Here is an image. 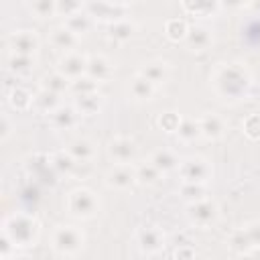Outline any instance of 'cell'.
<instances>
[{
  "mask_svg": "<svg viewBox=\"0 0 260 260\" xmlns=\"http://www.w3.org/2000/svg\"><path fill=\"white\" fill-rule=\"evenodd\" d=\"M209 81L223 100H244L252 87V75L240 63H217Z\"/></svg>",
  "mask_w": 260,
  "mask_h": 260,
  "instance_id": "1",
  "label": "cell"
},
{
  "mask_svg": "<svg viewBox=\"0 0 260 260\" xmlns=\"http://www.w3.org/2000/svg\"><path fill=\"white\" fill-rule=\"evenodd\" d=\"M2 232L18 248H30V246L37 244V240L41 236V223L32 215H28L24 211H14V213L4 217Z\"/></svg>",
  "mask_w": 260,
  "mask_h": 260,
  "instance_id": "2",
  "label": "cell"
},
{
  "mask_svg": "<svg viewBox=\"0 0 260 260\" xmlns=\"http://www.w3.org/2000/svg\"><path fill=\"white\" fill-rule=\"evenodd\" d=\"M85 246V234L73 223H59L51 232V248L57 256H77Z\"/></svg>",
  "mask_w": 260,
  "mask_h": 260,
  "instance_id": "3",
  "label": "cell"
},
{
  "mask_svg": "<svg viewBox=\"0 0 260 260\" xmlns=\"http://www.w3.org/2000/svg\"><path fill=\"white\" fill-rule=\"evenodd\" d=\"M65 209L73 219L85 221V219H93L100 213V199L98 195L87 189V187H77L67 195L65 201Z\"/></svg>",
  "mask_w": 260,
  "mask_h": 260,
  "instance_id": "4",
  "label": "cell"
},
{
  "mask_svg": "<svg viewBox=\"0 0 260 260\" xmlns=\"http://www.w3.org/2000/svg\"><path fill=\"white\" fill-rule=\"evenodd\" d=\"M177 173H179L183 183H207L213 175V167L207 158L193 154V156H187L179 162Z\"/></svg>",
  "mask_w": 260,
  "mask_h": 260,
  "instance_id": "5",
  "label": "cell"
},
{
  "mask_svg": "<svg viewBox=\"0 0 260 260\" xmlns=\"http://www.w3.org/2000/svg\"><path fill=\"white\" fill-rule=\"evenodd\" d=\"M134 244L140 254L154 256L165 248V234L156 225H142L134 232Z\"/></svg>",
  "mask_w": 260,
  "mask_h": 260,
  "instance_id": "6",
  "label": "cell"
},
{
  "mask_svg": "<svg viewBox=\"0 0 260 260\" xmlns=\"http://www.w3.org/2000/svg\"><path fill=\"white\" fill-rule=\"evenodd\" d=\"M187 217L195 228H209V225H213L217 221L219 209L211 199L203 197V199L191 201L187 205Z\"/></svg>",
  "mask_w": 260,
  "mask_h": 260,
  "instance_id": "7",
  "label": "cell"
},
{
  "mask_svg": "<svg viewBox=\"0 0 260 260\" xmlns=\"http://www.w3.org/2000/svg\"><path fill=\"white\" fill-rule=\"evenodd\" d=\"M136 167L132 162H114L106 173V185L114 191H128L136 185Z\"/></svg>",
  "mask_w": 260,
  "mask_h": 260,
  "instance_id": "8",
  "label": "cell"
},
{
  "mask_svg": "<svg viewBox=\"0 0 260 260\" xmlns=\"http://www.w3.org/2000/svg\"><path fill=\"white\" fill-rule=\"evenodd\" d=\"M87 59L89 57H85L77 49L75 51H67L57 61V71H61L65 77H69L73 81V79H77V77H81V75L87 73Z\"/></svg>",
  "mask_w": 260,
  "mask_h": 260,
  "instance_id": "9",
  "label": "cell"
},
{
  "mask_svg": "<svg viewBox=\"0 0 260 260\" xmlns=\"http://www.w3.org/2000/svg\"><path fill=\"white\" fill-rule=\"evenodd\" d=\"M8 49L10 53L35 55L39 51V37L35 30H14L8 35Z\"/></svg>",
  "mask_w": 260,
  "mask_h": 260,
  "instance_id": "10",
  "label": "cell"
},
{
  "mask_svg": "<svg viewBox=\"0 0 260 260\" xmlns=\"http://www.w3.org/2000/svg\"><path fill=\"white\" fill-rule=\"evenodd\" d=\"M136 144L128 136H116L108 142V154L114 162H134L136 158Z\"/></svg>",
  "mask_w": 260,
  "mask_h": 260,
  "instance_id": "11",
  "label": "cell"
},
{
  "mask_svg": "<svg viewBox=\"0 0 260 260\" xmlns=\"http://www.w3.org/2000/svg\"><path fill=\"white\" fill-rule=\"evenodd\" d=\"M79 120H81V114L71 106H59L55 112L49 114V122L55 130L63 132V130H75L79 126Z\"/></svg>",
  "mask_w": 260,
  "mask_h": 260,
  "instance_id": "12",
  "label": "cell"
},
{
  "mask_svg": "<svg viewBox=\"0 0 260 260\" xmlns=\"http://www.w3.org/2000/svg\"><path fill=\"white\" fill-rule=\"evenodd\" d=\"M87 12L95 18V20H108V22H116L120 18H124L126 14V6H120L112 0H98L93 4L87 6Z\"/></svg>",
  "mask_w": 260,
  "mask_h": 260,
  "instance_id": "13",
  "label": "cell"
},
{
  "mask_svg": "<svg viewBox=\"0 0 260 260\" xmlns=\"http://www.w3.org/2000/svg\"><path fill=\"white\" fill-rule=\"evenodd\" d=\"M197 120H199L201 136L207 138V140H219V138L225 134V130H228L225 120H223L219 114H215V112H207V114H203V116L197 118Z\"/></svg>",
  "mask_w": 260,
  "mask_h": 260,
  "instance_id": "14",
  "label": "cell"
},
{
  "mask_svg": "<svg viewBox=\"0 0 260 260\" xmlns=\"http://www.w3.org/2000/svg\"><path fill=\"white\" fill-rule=\"evenodd\" d=\"M79 39H81V37H77V35H75L69 26H65V24L55 26V28L49 32V43H51L57 51H61V53L75 51L77 45H79Z\"/></svg>",
  "mask_w": 260,
  "mask_h": 260,
  "instance_id": "15",
  "label": "cell"
},
{
  "mask_svg": "<svg viewBox=\"0 0 260 260\" xmlns=\"http://www.w3.org/2000/svg\"><path fill=\"white\" fill-rule=\"evenodd\" d=\"M126 91L134 102H148V100H152V95L156 91V85L150 79H146L142 73H136L132 79H128Z\"/></svg>",
  "mask_w": 260,
  "mask_h": 260,
  "instance_id": "16",
  "label": "cell"
},
{
  "mask_svg": "<svg viewBox=\"0 0 260 260\" xmlns=\"http://www.w3.org/2000/svg\"><path fill=\"white\" fill-rule=\"evenodd\" d=\"M73 108L81 114V116H95L102 112L104 108V98L98 91H89V93H79L73 98Z\"/></svg>",
  "mask_w": 260,
  "mask_h": 260,
  "instance_id": "17",
  "label": "cell"
},
{
  "mask_svg": "<svg viewBox=\"0 0 260 260\" xmlns=\"http://www.w3.org/2000/svg\"><path fill=\"white\" fill-rule=\"evenodd\" d=\"M138 73H142L146 79H150V81L158 87V85H162V83L169 79V75H171V67H169V63H167V61L152 59V61L144 63V65L140 67V71H138Z\"/></svg>",
  "mask_w": 260,
  "mask_h": 260,
  "instance_id": "18",
  "label": "cell"
},
{
  "mask_svg": "<svg viewBox=\"0 0 260 260\" xmlns=\"http://www.w3.org/2000/svg\"><path fill=\"white\" fill-rule=\"evenodd\" d=\"M65 150L77 160V162H91L93 160V156H95V144L89 140V138H73L67 146H65Z\"/></svg>",
  "mask_w": 260,
  "mask_h": 260,
  "instance_id": "19",
  "label": "cell"
},
{
  "mask_svg": "<svg viewBox=\"0 0 260 260\" xmlns=\"http://www.w3.org/2000/svg\"><path fill=\"white\" fill-rule=\"evenodd\" d=\"M185 43L189 45L191 51H205L213 43V37H211V30L207 26L195 24V26H189V32L185 37Z\"/></svg>",
  "mask_w": 260,
  "mask_h": 260,
  "instance_id": "20",
  "label": "cell"
},
{
  "mask_svg": "<svg viewBox=\"0 0 260 260\" xmlns=\"http://www.w3.org/2000/svg\"><path fill=\"white\" fill-rule=\"evenodd\" d=\"M162 175H167V173H171V171H177V167H179V156H177V152L175 150H171V148H156L152 154H150V158H148Z\"/></svg>",
  "mask_w": 260,
  "mask_h": 260,
  "instance_id": "21",
  "label": "cell"
},
{
  "mask_svg": "<svg viewBox=\"0 0 260 260\" xmlns=\"http://www.w3.org/2000/svg\"><path fill=\"white\" fill-rule=\"evenodd\" d=\"M112 71H114V65H112L104 55H93V57L87 59V73H85V75H89V77L95 79L98 83L110 79Z\"/></svg>",
  "mask_w": 260,
  "mask_h": 260,
  "instance_id": "22",
  "label": "cell"
},
{
  "mask_svg": "<svg viewBox=\"0 0 260 260\" xmlns=\"http://www.w3.org/2000/svg\"><path fill=\"white\" fill-rule=\"evenodd\" d=\"M63 24H65V26H69L77 37H83V35H87V32L93 28L95 18H93L87 10H79V12L71 14V16H67Z\"/></svg>",
  "mask_w": 260,
  "mask_h": 260,
  "instance_id": "23",
  "label": "cell"
},
{
  "mask_svg": "<svg viewBox=\"0 0 260 260\" xmlns=\"http://www.w3.org/2000/svg\"><path fill=\"white\" fill-rule=\"evenodd\" d=\"M6 69L12 75H28L35 69V55H20V53H10L6 59Z\"/></svg>",
  "mask_w": 260,
  "mask_h": 260,
  "instance_id": "24",
  "label": "cell"
},
{
  "mask_svg": "<svg viewBox=\"0 0 260 260\" xmlns=\"http://www.w3.org/2000/svg\"><path fill=\"white\" fill-rule=\"evenodd\" d=\"M6 100H8V104H10L12 110H16V112H24V110L32 108L35 95H32L26 87H22V85H14V87L6 93Z\"/></svg>",
  "mask_w": 260,
  "mask_h": 260,
  "instance_id": "25",
  "label": "cell"
},
{
  "mask_svg": "<svg viewBox=\"0 0 260 260\" xmlns=\"http://www.w3.org/2000/svg\"><path fill=\"white\" fill-rule=\"evenodd\" d=\"M41 87L61 95V93L69 91V87H71V79H69V77H65L61 71H57V69H55L53 73L43 75V79H41Z\"/></svg>",
  "mask_w": 260,
  "mask_h": 260,
  "instance_id": "26",
  "label": "cell"
},
{
  "mask_svg": "<svg viewBox=\"0 0 260 260\" xmlns=\"http://www.w3.org/2000/svg\"><path fill=\"white\" fill-rule=\"evenodd\" d=\"M26 169H28L30 177L37 179V181H47L45 177H47L49 173H55V175H57V171H55V167H53V162H51V156H41V154H37V156H32V160L26 165ZM57 177H59V175H57Z\"/></svg>",
  "mask_w": 260,
  "mask_h": 260,
  "instance_id": "27",
  "label": "cell"
},
{
  "mask_svg": "<svg viewBox=\"0 0 260 260\" xmlns=\"http://www.w3.org/2000/svg\"><path fill=\"white\" fill-rule=\"evenodd\" d=\"M59 106H61L59 93H53V91L43 89V87H41V91H39V93H35L32 108H37L41 114H51V112H55Z\"/></svg>",
  "mask_w": 260,
  "mask_h": 260,
  "instance_id": "28",
  "label": "cell"
},
{
  "mask_svg": "<svg viewBox=\"0 0 260 260\" xmlns=\"http://www.w3.org/2000/svg\"><path fill=\"white\" fill-rule=\"evenodd\" d=\"M177 138L183 142V144H191L195 142L197 138H201V128H199V120H193V118H181V124L177 128Z\"/></svg>",
  "mask_w": 260,
  "mask_h": 260,
  "instance_id": "29",
  "label": "cell"
},
{
  "mask_svg": "<svg viewBox=\"0 0 260 260\" xmlns=\"http://www.w3.org/2000/svg\"><path fill=\"white\" fill-rule=\"evenodd\" d=\"M51 162H53V167H55V171H57L59 177H63V175H73L75 169H77V160H75L67 150L53 152V154H51Z\"/></svg>",
  "mask_w": 260,
  "mask_h": 260,
  "instance_id": "30",
  "label": "cell"
},
{
  "mask_svg": "<svg viewBox=\"0 0 260 260\" xmlns=\"http://www.w3.org/2000/svg\"><path fill=\"white\" fill-rule=\"evenodd\" d=\"M160 177H162V173H160L150 160H144V162L136 165V181H138L140 185L152 187V185H156V183L160 181Z\"/></svg>",
  "mask_w": 260,
  "mask_h": 260,
  "instance_id": "31",
  "label": "cell"
},
{
  "mask_svg": "<svg viewBox=\"0 0 260 260\" xmlns=\"http://www.w3.org/2000/svg\"><path fill=\"white\" fill-rule=\"evenodd\" d=\"M136 32V24L130 22L128 18H120L116 22H110V37L116 41H128Z\"/></svg>",
  "mask_w": 260,
  "mask_h": 260,
  "instance_id": "32",
  "label": "cell"
},
{
  "mask_svg": "<svg viewBox=\"0 0 260 260\" xmlns=\"http://www.w3.org/2000/svg\"><path fill=\"white\" fill-rule=\"evenodd\" d=\"M28 6H30V12L41 20L57 14V0H28Z\"/></svg>",
  "mask_w": 260,
  "mask_h": 260,
  "instance_id": "33",
  "label": "cell"
},
{
  "mask_svg": "<svg viewBox=\"0 0 260 260\" xmlns=\"http://www.w3.org/2000/svg\"><path fill=\"white\" fill-rule=\"evenodd\" d=\"M230 248L238 254H248L250 248H252V242H250V236L246 232V228L242 230H236L232 236H230Z\"/></svg>",
  "mask_w": 260,
  "mask_h": 260,
  "instance_id": "34",
  "label": "cell"
},
{
  "mask_svg": "<svg viewBox=\"0 0 260 260\" xmlns=\"http://www.w3.org/2000/svg\"><path fill=\"white\" fill-rule=\"evenodd\" d=\"M165 32L171 41H181L187 37L189 32V24L185 20H179V18H171L167 24H165Z\"/></svg>",
  "mask_w": 260,
  "mask_h": 260,
  "instance_id": "35",
  "label": "cell"
},
{
  "mask_svg": "<svg viewBox=\"0 0 260 260\" xmlns=\"http://www.w3.org/2000/svg\"><path fill=\"white\" fill-rule=\"evenodd\" d=\"M205 193H207L205 183H183V187H181V195H183V199L187 203L197 201V199H203Z\"/></svg>",
  "mask_w": 260,
  "mask_h": 260,
  "instance_id": "36",
  "label": "cell"
},
{
  "mask_svg": "<svg viewBox=\"0 0 260 260\" xmlns=\"http://www.w3.org/2000/svg\"><path fill=\"white\" fill-rule=\"evenodd\" d=\"M219 0H183V6L193 14H209Z\"/></svg>",
  "mask_w": 260,
  "mask_h": 260,
  "instance_id": "37",
  "label": "cell"
},
{
  "mask_svg": "<svg viewBox=\"0 0 260 260\" xmlns=\"http://www.w3.org/2000/svg\"><path fill=\"white\" fill-rule=\"evenodd\" d=\"M75 95H79V93H89V91H98V81L95 79H91L89 75H81V77H77V79H73L71 81V87H69Z\"/></svg>",
  "mask_w": 260,
  "mask_h": 260,
  "instance_id": "38",
  "label": "cell"
},
{
  "mask_svg": "<svg viewBox=\"0 0 260 260\" xmlns=\"http://www.w3.org/2000/svg\"><path fill=\"white\" fill-rule=\"evenodd\" d=\"M85 0H57V14H61L63 18L83 10Z\"/></svg>",
  "mask_w": 260,
  "mask_h": 260,
  "instance_id": "39",
  "label": "cell"
},
{
  "mask_svg": "<svg viewBox=\"0 0 260 260\" xmlns=\"http://www.w3.org/2000/svg\"><path fill=\"white\" fill-rule=\"evenodd\" d=\"M181 124V116L175 114V112H165L160 118H158V126L165 130V132H177Z\"/></svg>",
  "mask_w": 260,
  "mask_h": 260,
  "instance_id": "40",
  "label": "cell"
},
{
  "mask_svg": "<svg viewBox=\"0 0 260 260\" xmlns=\"http://www.w3.org/2000/svg\"><path fill=\"white\" fill-rule=\"evenodd\" d=\"M244 132L252 138V140H258L260 138V114H252L250 118H246V122L242 124Z\"/></svg>",
  "mask_w": 260,
  "mask_h": 260,
  "instance_id": "41",
  "label": "cell"
},
{
  "mask_svg": "<svg viewBox=\"0 0 260 260\" xmlns=\"http://www.w3.org/2000/svg\"><path fill=\"white\" fill-rule=\"evenodd\" d=\"M12 130H14V124H12L10 116L4 114V116H2V124H0V140H2V142L8 140V136L12 134Z\"/></svg>",
  "mask_w": 260,
  "mask_h": 260,
  "instance_id": "42",
  "label": "cell"
},
{
  "mask_svg": "<svg viewBox=\"0 0 260 260\" xmlns=\"http://www.w3.org/2000/svg\"><path fill=\"white\" fill-rule=\"evenodd\" d=\"M246 232H248V236H250L252 248H258V246H260V223H248V225H246Z\"/></svg>",
  "mask_w": 260,
  "mask_h": 260,
  "instance_id": "43",
  "label": "cell"
},
{
  "mask_svg": "<svg viewBox=\"0 0 260 260\" xmlns=\"http://www.w3.org/2000/svg\"><path fill=\"white\" fill-rule=\"evenodd\" d=\"M219 4L225 8H244L250 4V0H219Z\"/></svg>",
  "mask_w": 260,
  "mask_h": 260,
  "instance_id": "44",
  "label": "cell"
},
{
  "mask_svg": "<svg viewBox=\"0 0 260 260\" xmlns=\"http://www.w3.org/2000/svg\"><path fill=\"white\" fill-rule=\"evenodd\" d=\"M256 14H260V0H250V4H248Z\"/></svg>",
  "mask_w": 260,
  "mask_h": 260,
  "instance_id": "45",
  "label": "cell"
},
{
  "mask_svg": "<svg viewBox=\"0 0 260 260\" xmlns=\"http://www.w3.org/2000/svg\"><path fill=\"white\" fill-rule=\"evenodd\" d=\"M112 2H116V4H120V6H128L132 0H112Z\"/></svg>",
  "mask_w": 260,
  "mask_h": 260,
  "instance_id": "46",
  "label": "cell"
}]
</instances>
